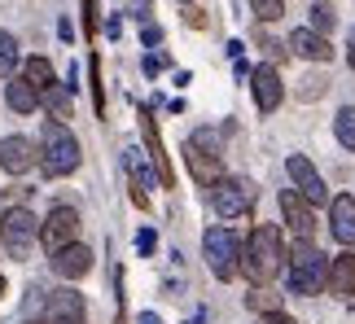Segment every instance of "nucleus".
<instances>
[{
  "instance_id": "1",
  "label": "nucleus",
  "mask_w": 355,
  "mask_h": 324,
  "mask_svg": "<svg viewBox=\"0 0 355 324\" xmlns=\"http://www.w3.org/2000/svg\"><path fill=\"white\" fill-rule=\"evenodd\" d=\"M285 267V241H281V228L277 224H259L250 241L241 246V276L250 285H272Z\"/></svg>"
},
{
  "instance_id": "2",
  "label": "nucleus",
  "mask_w": 355,
  "mask_h": 324,
  "mask_svg": "<svg viewBox=\"0 0 355 324\" xmlns=\"http://www.w3.org/2000/svg\"><path fill=\"white\" fill-rule=\"evenodd\" d=\"M79 141L75 132L62 123V118H49L44 123V136H40V167H44L49 180H62V175L79 171Z\"/></svg>"
},
{
  "instance_id": "3",
  "label": "nucleus",
  "mask_w": 355,
  "mask_h": 324,
  "mask_svg": "<svg viewBox=\"0 0 355 324\" xmlns=\"http://www.w3.org/2000/svg\"><path fill=\"white\" fill-rule=\"evenodd\" d=\"M184 158H189V171H193L198 184H215L224 175V132L215 127H198L184 145Z\"/></svg>"
},
{
  "instance_id": "4",
  "label": "nucleus",
  "mask_w": 355,
  "mask_h": 324,
  "mask_svg": "<svg viewBox=\"0 0 355 324\" xmlns=\"http://www.w3.org/2000/svg\"><path fill=\"white\" fill-rule=\"evenodd\" d=\"M324 276H329V259H324L311 241H298L294 254H290V289L311 298V294L324 289Z\"/></svg>"
},
{
  "instance_id": "5",
  "label": "nucleus",
  "mask_w": 355,
  "mask_h": 324,
  "mask_svg": "<svg viewBox=\"0 0 355 324\" xmlns=\"http://www.w3.org/2000/svg\"><path fill=\"white\" fill-rule=\"evenodd\" d=\"M202 254H207V267L215 272V280H233L241 272V241L233 237V228H207L202 237Z\"/></svg>"
},
{
  "instance_id": "6",
  "label": "nucleus",
  "mask_w": 355,
  "mask_h": 324,
  "mask_svg": "<svg viewBox=\"0 0 355 324\" xmlns=\"http://www.w3.org/2000/svg\"><path fill=\"white\" fill-rule=\"evenodd\" d=\"M254 197H259V188L250 180H241V175H220V180L211 184V206L220 210L224 219H241V215H250Z\"/></svg>"
},
{
  "instance_id": "7",
  "label": "nucleus",
  "mask_w": 355,
  "mask_h": 324,
  "mask_svg": "<svg viewBox=\"0 0 355 324\" xmlns=\"http://www.w3.org/2000/svg\"><path fill=\"white\" fill-rule=\"evenodd\" d=\"M0 241H5V250L13 254V259H26L31 246L40 241V219L26 206L5 210V219H0Z\"/></svg>"
},
{
  "instance_id": "8",
  "label": "nucleus",
  "mask_w": 355,
  "mask_h": 324,
  "mask_svg": "<svg viewBox=\"0 0 355 324\" xmlns=\"http://www.w3.org/2000/svg\"><path fill=\"white\" fill-rule=\"evenodd\" d=\"M40 241H44L49 254H58L62 246L79 241V210H75V206H53L49 219L40 224Z\"/></svg>"
},
{
  "instance_id": "9",
  "label": "nucleus",
  "mask_w": 355,
  "mask_h": 324,
  "mask_svg": "<svg viewBox=\"0 0 355 324\" xmlns=\"http://www.w3.org/2000/svg\"><path fill=\"white\" fill-rule=\"evenodd\" d=\"M285 171H290V180H294V188L303 193L311 206H320V201H329V188H324V180H320V171L311 167V158H303V154H294L290 162H285Z\"/></svg>"
},
{
  "instance_id": "10",
  "label": "nucleus",
  "mask_w": 355,
  "mask_h": 324,
  "mask_svg": "<svg viewBox=\"0 0 355 324\" xmlns=\"http://www.w3.org/2000/svg\"><path fill=\"white\" fill-rule=\"evenodd\" d=\"M250 88H254V105H259L263 114H272V110L285 101V84H281L277 66H268V62L250 71Z\"/></svg>"
},
{
  "instance_id": "11",
  "label": "nucleus",
  "mask_w": 355,
  "mask_h": 324,
  "mask_svg": "<svg viewBox=\"0 0 355 324\" xmlns=\"http://www.w3.org/2000/svg\"><path fill=\"white\" fill-rule=\"evenodd\" d=\"M49 267H53V276H62V280H79V276L92 272V250L71 241V246H62L58 254H49Z\"/></svg>"
},
{
  "instance_id": "12",
  "label": "nucleus",
  "mask_w": 355,
  "mask_h": 324,
  "mask_svg": "<svg viewBox=\"0 0 355 324\" xmlns=\"http://www.w3.org/2000/svg\"><path fill=\"white\" fill-rule=\"evenodd\" d=\"M35 162H40L35 141H26V136H5L0 141V167H5L9 175H26Z\"/></svg>"
},
{
  "instance_id": "13",
  "label": "nucleus",
  "mask_w": 355,
  "mask_h": 324,
  "mask_svg": "<svg viewBox=\"0 0 355 324\" xmlns=\"http://www.w3.org/2000/svg\"><path fill=\"white\" fill-rule=\"evenodd\" d=\"M329 233H334L338 246L355 250V197L338 193V197L329 201Z\"/></svg>"
},
{
  "instance_id": "14",
  "label": "nucleus",
  "mask_w": 355,
  "mask_h": 324,
  "mask_svg": "<svg viewBox=\"0 0 355 324\" xmlns=\"http://www.w3.org/2000/svg\"><path fill=\"white\" fill-rule=\"evenodd\" d=\"M324 289H329L334 298H351V294H355V250H343L338 259H329Z\"/></svg>"
},
{
  "instance_id": "15",
  "label": "nucleus",
  "mask_w": 355,
  "mask_h": 324,
  "mask_svg": "<svg viewBox=\"0 0 355 324\" xmlns=\"http://www.w3.org/2000/svg\"><path fill=\"white\" fill-rule=\"evenodd\" d=\"M141 132H145V145H149V158H154V167H158L162 188H171L175 175H171V162H167V150H162V136H158V123H154V114H149V105L141 110Z\"/></svg>"
},
{
  "instance_id": "16",
  "label": "nucleus",
  "mask_w": 355,
  "mask_h": 324,
  "mask_svg": "<svg viewBox=\"0 0 355 324\" xmlns=\"http://www.w3.org/2000/svg\"><path fill=\"white\" fill-rule=\"evenodd\" d=\"M290 53H294V57H303V62H329L334 57L329 39H324L320 31H311V26H298V31L290 35Z\"/></svg>"
},
{
  "instance_id": "17",
  "label": "nucleus",
  "mask_w": 355,
  "mask_h": 324,
  "mask_svg": "<svg viewBox=\"0 0 355 324\" xmlns=\"http://www.w3.org/2000/svg\"><path fill=\"white\" fill-rule=\"evenodd\" d=\"M281 210H285V224L298 233V241H311L316 233V215H311V201H303L298 193H281Z\"/></svg>"
},
{
  "instance_id": "18",
  "label": "nucleus",
  "mask_w": 355,
  "mask_h": 324,
  "mask_svg": "<svg viewBox=\"0 0 355 324\" xmlns=\"http://www.w3.org/2000/svg\"><path fill=\"white\" fill-rule=\"evenodd\" d=\"M128 171H132V201L136 206H149V193L145 188H154V171L145 167V158H141V150H128Z\"/></svg>"
},
{
  "instance_id": "19",
  "label": "nucleus",
  "mask_w": 355,
  "mask_h": 324,
  "mask_svg": "<svg viewBox=\"0 0 355 324\" xmlns=\"http://www.w3.org/2000/svg\"><path fill=\"white\" fill-rule=\"evenodd\" d=\"M5 101H9V110H13V114H31L35 105H40V88H35L26 75H22V79H9Z\"/></svg>"
},
{
  "instance_id": "20",
  "label": "nucleus",
  "mask_w": 355,
  "mask_h": 324,
  "mask_svg": "<svg viewBox=\"0 0 355 324\" xmlns=\"http://www.w3.org/2000/svg\"><path fill=\"white\" fill-rule=\"evenodd\" d=\"M40 97H44V105H49L53 118H62V123L71 118V88H66V84H49Z\"/></svg>"
},
{
  "instance_id": "21",
  "label": "nucleus",
  "mask_w": 355,
  "mask_h": 324,
  "mask_svg": "<svg viewBox=\"0 0 355 324\" xmlns=\"http://www.w3.org/2000/svg\"><path fill=\"white\" fill-rule=\"evenodd\" d=\"M49 316H84V298L75 289H58L49 298Z\"/></svg>"
},
{
  "instance_id": "22",
  "label": "nucleus",
  "mask_w": 355,
  "mask_h": 324,
  "mask_svg": "<svg viewBox=\"0 0 355 324\" xmlns=\"http://www.w3.org/2000/svg\"><path fill=\"white\" fill-rule=\"evenodd\" d=\"M334 132H338V145L355 154V105H343V110H338V118H334Z\"/></svg>"
},
{
  "instance_id": "23",
  "label": "nucleus",
  "mask_w": 355,
  "mask_h": 324,
  "mask_svg": "<svg viewBox=\"0 0 355 324\" xmlns=\"http://www.w3.org/2000/svg\"><path fill=\"white\" fill-rule=\"evenodd\" d=\"M245 303H250V312L268 316V312H281V294H272V285H254L245 294Z\"/></svg>"
},
{
  "instance_id": "24",
  "label": "nucleus",
  "mask_w": 355,
  "mask_h": 324,
  "mask_svg": "<svg viewBox=\"0 0 355 324\" xmlns=\"http://www.w3.org/2000/svg\"><path fill=\"white\" fill-rule=\"evenodd\" d=\"M22 75L31 79V84L44 92L49 84H58V79H53V66H49V57H26V66H22Z\"/></svg>"
},
{
  "instance_id": "25",
  "label": "nucleus",
  "mask_w": 355,
  "mask_h": 324,
  "mask_svg": "<svg viewBox=\"0 0 355 324\" xmlns=\"http://www.w3.org/2000/svg\"><path fill=\"white\" fill-rule=\"evenodd\" d=\"M18 71V39H13L9 31H0V75H13Z\"/></svg>"
},
{
  "instance_id": "26",
  "label": "nucleus",
  "mask_w": 355,
  "mask_h": 324,
  "mask_svg": "<svg viewBox=\"0 0 355 324\" xmlns=\"http://www.w3.org/2000/svg\"><path fill=\"white\" fill-rule=\"evenodd\" d=\"M250 9H254V18H263V22H277L281 13H285V0H250Z\"/></svg>"
},
{
  "instance_id": "27",
  "label": "nucleus",
  "mask_w": 355,
  "mask_h": 324,
  "mask_svg": "<svg viewBox=\"0 0 355 324\" xmlns=\"http://www.w3.org/2000/svg\"><path fill=\"white\" fill-rule=\"evenodd\" d=\"M88 75H92V105H97V114H105V88H101V62L97 57L88 62Z\"/></svg>"
},
{
  "instance_id": "28",
  "label": "nucleus",
  "mask_w": 355,
  "mask_h": 324,
  "mask_svg": "<svg viewBox=\"0 0 355 324\" xmlns=\"http://www.w3.org/2000/svg\"><path fill=\"white\" fill-rule=\"evenodd\" d=\"M334 22H338V18H334L329 5H311V31L324 35V31H334Z\"/></svg>"
},
{
  "instance_id": "29",
  "label": "nucleus",
  "mask_w": 355,
  "mask_h": 324,
  "mask_svg": "<svg viewBox=\"0 0 355 324\" xmlns=\"http://www.w3.org/2000/svg\"><path fill=\"white\" fill-rule=\"evenodd\" d=\"M303 84H307V88H298V92H303L307 101H316V97H324V84H329V79H324V75H307Z\"/></svg>"
},
{
  "instance_id": "30",
  "label": "nucleus",
  "mask_w": 355,
  "mask_h": 324,
  "mask_svg": "<svg viewBox=\"0 0 355 324\" xmlns=\"http://www.w3.org/2000/svg\"><path fill=\"white\" fill-rule=\"evenodd\" d=\"M259 48H263V57H272V62L285 57V44H281V39H272V35H259Z\"/></svg>"
},
{
  "instance_id": "31",
  "label": "nucleus",
  "mask_w": 355,
  "mask_h": 324,
  "mask_svg": "<svg viewBox=\"0 0 355 324\" xmlns=\"http://www.w3.org/2000/svg\"><path fill=\"white\" fill-rule=\"evenodd\" d=\"M154 246H158V233H154V228H141V237H136V250H141V254H154Z\"/></svg>"
},
{
  "instance_id": "32",
  "label": "nucleus",
  "mask_w": 355,
  "mask_h": 324,
  "mask_svg": "<svg viewBox=\"0 0 355 324\" xmlns=\"http://www.w3.org/2000/svg\"><path fill=\"white\" fill-rule=\"evenodd\" d=\"M162 66H167V57H158V53H149V57H145V75L154 79V75L162 71Z\"/></svg>"
},
{
  "instance_id": "33",
  "label": "nucleus",
  "mask_w": 355,
  "mask_h": 324,
  "mask_svg": "<svg viewBox=\"0 0 355 324\" xmlns=\"http://www.w3.org/2000/svg\"><path fill=\"white\" fill-rule=\"evenodd\" d=\"M84 26H88V35L97 31V5H92V0H84Z\"/></svg>"
},
{
  "instance_id": "34",
  "label": "nucleus",
  "mask_w": 355,
  "mask_h": 324,
  "mask_svg": "<svg viewBox=\"0 0 355 324\" xmlns=\"http://www.w3.org/2000/svg\"><path fill=\"white\" fill-rule=\"evenodd\" d=\"M184 22H189V26H207V13H202V9H189Z\"/></svg>"
},
{
  "instance_id": "35",
  "label": "nucleus",
  "mask_w": 355,
  "mask_h": 324,
  "mask_svg": "<svg viewBox=\"0 0 355 324\" xmlns=\"http://www.w3.org/2000/svg\"><path fill=\"white\" fill-rule=\"evenodd\" d=\"M141 39H145V44H158V39H162V26H145Z\"/></svg>"
},
{
  "instance_id": "36",
  "label": "nucleus",
  "mask_w": 355,
  "mask_h": 324,
  "mask_svg": "<svg viewBox=\"0 0 355 324\" xmlns=\"http://www.w3.org/2000/svg\"><path fill=\"white\" fill-rule=\"evenodd\" d=\"M259 324H294V320H290V316H281V312H268Z\"/></svg>"
},
{
  "instance_id": "37",
  "label": "nucleus",
  "mask_w": 355,
  "mask_h": 324,
  "mask_svg": "<svg viewBox=\"0 0 355 324\" xmlns=\"http://www.w3.org/2000/svg\"><path fill=\"white\" fill-rule=\"evenodd\" d=\"M49 324H84V316H49Z\"/></svg>"
},
{
  "instance_id": "38",
  "label": "nucleus",
  "mask_w": 355,
  "mask_h": 324,
  "mask_svg": "<svg viewBox=\"0 0 355 324\" xmlns=\"http://www.w3.org/2000/svg\"><path fill=\"white\" fill-rule=\"evenodd\" d=\"M132 9H136V18H145V13H149V0H132Z\"/></svg>"
},
{
  "instance_id": "39",
  "label": "nucleus",
  "mask_w": 355,
  "mask_h": 324,
  "mask_svg": "<svg viewBox=\"0 0 355 324\" xmlns=\"http://www.w3.org/2000/svg\"><path fill=\"white\" fill-rule=\"evenodd\" d=\"M141 324H158V316H154V312H145V316H141Z\"/></svg>"
},
{
  "instance_id": "40",
  "label": "nucleus",
  "mask_w": 355,
  "mask_h": 324,
  "mask_svg": "<svg viewBox=\"0 0 355 324\" xmlns=\"http://www.w3.org/2000/svg\"><path fill=\"white\" fill-rule=\"evenodd\" d=\"M347 62H351V66H355V35H351V53H347Z\"/></svg>"
},
{
  "instance_id": "41",
  "label": "nucleus",
  "mask_w": 355,
  "mask_h": 324,
  "mask_svg": "<svg viewBox=\"0 0 355 324\" xmlns=\"http://www.w3.org/2000/svg\"><path fill=\"white\" fill-rule=\"evenodd\" d=\"M18 324H40V320H35V316H26V320H18Z\"/></svg>"
},
{
  "instance_id": "42",
  "label": "nucleus",
  "mask_w": 355,
  "mask_h": 324,
  "mask_svg": "<svg viewBox=\"0 0 355 324\" xmlns=\"http://www.w3.org/2000/svg\"><path fill=\"white\" fill-rule=\"evenodd\" d=\"M0 294H5V276H0Z\"/></svg>"
}]
</instances>
